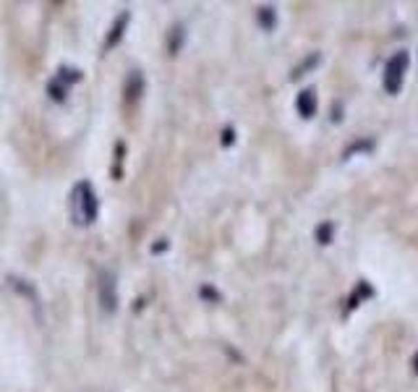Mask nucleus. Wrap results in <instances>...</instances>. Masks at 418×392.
<instances>
[{
  "label": "nucleus",
  "mask_w": 418,
  "mask_h": 392,
  "mask_svg": "<svg viewBox=\"0 0 418 392\" xmlns=\"http://www.w3.org/2000/svg\"><path fill=\"white\" fill-rule=\"evenodd\" d=\"M296 107H298V113L303 118H314V113H316V95H314V89H303L296 100Z\"/></svg>",
  "instance_id": "20e7f679"
},
{
  "label": "nucleus",
  "mask_w": 418,
  "mask_h": 392,
  "mask_svg": "<svg viewBox=\"0 0 418 392\" xmlns=\"http://www.w3.org/2000/svg\"><path fill=\"white\" fill-rule=\"evenodd\" d=\"M126 24H129V13H123L118 21H115V26H113V32H110V37H108V42H105V48H113V45L118 42L120 37H123V26Z\"/></svg>",
  "instance_id": "423d86ee"
},
{
  "label": "nucleus",
  "mask_w": 418,
  "mask_h": 392,
  "mask_svg": "<svg viewBox=\"0 0 418 392\" xmlns=\"http://www.w3.org/2000/svg\"><path fill=\"white\" fill-rule=\"evenodd\" d=\"M413 366H416V374H418V353H416V358H413Z\"/></svg>",
  "instance_id": "ddd939ff"
},
{
  "label": "nucleus",
  "mask_w": 418,
  "mask_h": 392,
  "mask_svg": "<svg viewBox=\"0 0 418 392\" xmlns=\"http://www.w3.org/2000/svg\"><path fill=\"white\" fill-rule=\"evenodd\" d=\"M363 296H371V288L366 286V283H361L359 286V293H353V298H350V306H359V301Z\"/></svg>",
  "instance_id": "9b49d317"
},
{
  "label": "nucleus",
  "mask_w": 418,
  "mask_h": 392,
  "mask_svg": "<svg viewBox=\"0 0 418 392\" xmlns=\"http://www.w3.org/2000/svg\"><path fill=\"white\" fill-rule=\"evenodd\" d=\"M408 63H410V55H408L406 50H400L397 55H392V58L387 60V66H384V92L387 95H397L403 89Z\"/></svg>",
  "instance_id": "f03ea898"
},
{
  "label": "nucleus",
  "mask_w": 418,
  "mask_h": 392,
  "mask_svg": "<svg viewBox=\"0 0 418 392\" xmlns=\"http://www.w3.org/2000/svg\"><path fill=\"white\" fill-rule=\"evenodd\" d=\"M97 212H99V202H97L95 189L82 180L76 183L71 191V217L76 225H92L97 220Z\"/></svg>",
  "instance_id": "f257e3e1"
},
{
  "label": "nucleus",
  "mask_w": 418,
  "mask_h": 392,
  "mask_svg": "<svg viewBox=\"0 0 418 392\" xmlns=\"http://www.w3.org/2000/svg\"><path fill=\"white\" fill-rule=\"evenodd\" d=\"M97 290H99L102 309H105V311L115 309V283H113V274H110V272H99V283H97Z\"/></svg>",
  "instance_id": "7ed1b4c3"
},
{
  "label": "nucleus",
  "mask_w": 418,
  "mask_h": 392,
  "mask_svg": "<svg viewBox=\"0 0 418 392\" xmlns=\"http://www.w3.org/2000/svg\"><path fill=\"white\" fill-rule=\"evenodd\" d=\"M142 86H144L142 73L133 71L131 76H129V84H126V97H129V100H136V97L142 95Z\"/></svg>",
  "instance_id": "39448f33"
},
{
  "label": "nucleus",
  "mask_w": 418,
  "mask_h": 392,
  "mask_svg": "<svg viewBox=\"0 0 418 392\" xmlns=\"http://www.w3.org/2000/svg\"><path fill=\"white\" fill-rule=\"evenodd\" d=\"M233 139H236V133H233V129H225V133H222V144H233Z\"/></svg>",
  "instance_id": "f8f14e48"
},
{
  "label": "nucleus",
  "mask_w": 418,
  "mask_h": 392,
  "mask_svg": "<svg viewBox=\"0 0 418 392\" xmlns=\"http://www.w3.org/2000/svg\"><path fill=\"white\" fill-rule=\"evenodd\" d=\"M371 149H374V144H371V142H359V144H353V147H348L345 157L356 155V152H371Z\"/></svg>",
  "instance_id": "9d476101"
},
{
  "label": "nucleus",
  "mask_w": 418,
  "mask_h": 392,
  "mask_svg": "<svg viewBox=\"0 0 418 392\" xmlns=\"http://www.w3.org/2000/svg\"><path fill=\"white\" fill-rule=\"evenodd\" d=\"M259 24L267 29V32H272L275 29V24H277V13H275V8H259Z\"/></svg>",
  "instance_id": "0eeeda50"
},
{
  "label": "nucleus",
  "mask_w": 418,
  "mask_h": 392,
  "mask_svg": "<svg viewBox=\"0 0 418 392\" xmlns=\"http://www.w3.org/2000/svg\"><path fill=\"white\" fill-rule=\"evenodd\" d=\"M332 230H334L332 223H322V225L316 227V241L319 243H330L332 241Z\"/></svg>",
  "instance_id": "6e6552de"
},
{
  "label": "nucleus",
  "mask_w": 418,
  "mask_h": 392,
  "mask_svg": "<svg viewBox=\"0 0 418 392\" xmlns=\"http://www.w3.org/2000/svg\"><path fill=\"white\" fill-rule=\"evenodd\" d=\"M316 63H319V55H311V58L306 60V63H303L301 68H296V71L290 73V76H293V79H301V76H303V71H309V68H314Z\"/></svg>",
  "instance_id": "1a4fd4ad"
}]
</instances>
